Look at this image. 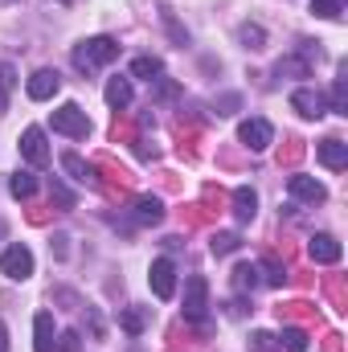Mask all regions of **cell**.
I'll use <instances>...</instances> for the list:
<instances>
[{
	"label": "cell",
	"instance_id": "cell-20",
	"mask_svg": "<svg viewBox=\"0 0 348 352\" xmlns=\"http://www.w3.org/2000/svg\"><path fill=\"white\" fill-rule=\"evenodd\" d=\"M332 111L348 115V66H340V78L332 82Z\"/></svg>",
	"mask_w": 348,
	"mask_h": 352
},
{
	"label": "cell",
	"instance_id": "cell-15",
	"mask_svg": "<svg viewBox=\"0 0 348 352\" xmlns=\"http://www.w3.org/2000/svg\"><path fill=\"white\" fill-rule=\"evenodd\" d=\"M135 221H140V226H160V221H164L160 197H140V201H135Z\"/></svg>",
	"mask_w": 348,
	"mask_h": 352
},
{
	"label": "cell",
	"instance_id": "cell-7",
	"mask_svg": "<svg viewBox=\"0 0 348 352\" xmlns=\"http://www.w3.org/2000/svg\"><path fill=\"white\" fill-rule=\"evenodd\" d=\"M238 140H242L250 152H266L270 140H274V127H270L266 119H246V123L238 127Z\"/></svg>",
	"mask_w": 348,
	"mask_h": 352
},
{
	"label": "cell",
	"instance_id": "cell-12",
	"mask_svg": "<svg viewBox=\"0 0 348 352\" xmlns=\"http://www.w3.org/2000/svg\"><path fill=\"white\" fill-rule=\"evenodd\" d=\"M316 160H320L324 168L340 173V168H348V144L345 140H324V144H316Z\"/></svg>",
	"mask_w": 348,
	"mask_h": 352
},
{
	"label": "cell",
	"instance_id": "cell-5",
	"mask_svg": "<svg viewBox=\"0 0 348 352\" xmlns=\"http://www.w3.org/2000/svg\"><path fill=\"white\" fill-rule=\"evenodd\" d=\"M21 156H25L33 168H45V164H50V144H45V131H41V127H25V135H21Z\"/></svg>",
	"mask_w": 348,
	"mask_h": 352
},
{
	"label": "cell",
	"instance_id": "cell-14",
	"mask_svg": "<svg viewBox=\"0 0 348 352\" xmlns=\"http://www.w3.org/2000/svg\"><path fill=\"white\" fill-rule=\"evenodd\" d=\"M254 213H259V197H254V188H234V217L238 221H254Z\"/></svg>",
	"mask_w": 348,
	"mask_h": 352
},
{
	"label": "cell",
	"instance_id": "cell-8",
	"mask_svg": "<svg viewBox=\"0 0 348 352\" xmlns=\"http://www.w3.org/2000/svg\"><path fill=\"white\" fill-rule=\"evenodd\" d=\"M148 283H152L156 299H173L176 295V266L168 263V258H156V263H152V274H148Z\"/></svg>",
	"mask_w": 348,
	"mask_h": 352
},
{
	"label": "cell",
	"instance_id": "cell-33",
	"mask_svg": "<svg viewBox=\"0 0 348 352\" xmlns=\"http://www.w3.org/2000/svg\"><path fill=\"white\" fill-rule=\"evenodd\" d=\"M62 4H70V0H62Z\"/></svg>",
	"mask_w": 348,
	"mask_h": 352
},
{
	"label": "cell",
	"instance_id": "cell-23",
	"mask_svg": "<svg viewBox=\"0 0 348 352\" xmlns=\"http://www.w3.org/2000/svg\"><path fill=\"white\" fill-rule=\"evenodd\" d=\"M238 246H242V238H238V234H213V242H209L213 258H226V254H234Z\"/></svg>",
	"mask_w": 348,
	"mask_h": 352
},
{
	"label": "cell",
	"instance_id": "cell-26",
	"mask_svg": "<svg viewBox=\"0 0 348 352\" xmlns=\"http://www.w3.org/2000/svg\"><path fill=\"white\" fill-rule=\"evenodd\" d=\"M254 283H259V266L242 263V266H238V270H234V287H238V291H250Z\"/></svg>",
	"mask_w": 348,
	"mask_h": 352
},
{
	"label": "cell",
	"instance_id": "cell-29",
	"mask_svg": "<svg viewBox=\"0 0 348 352\" xmlns=\"http://www.w3.org/2000/svg\"><path fill=\"white\" fill-rule=\"evenodd\" d=\"M8 90H12V66L0 70V115L8 111Z\"/></svg>",
	"mask_w": 348,
	"mask_h": 352
},
{
	"label": "cell",
	"instance_id": "cell-18",
	"mask_svg": "<svg viewBox=\"0 0 348 352\" xmlns=\"http://www.w3.org/2000/svg\"><path fill=\"white\" fill-rule=\"evenodd\" d=\"M119 328H123L127 336H140V332L148 328V311H144V307H127V311L119 316Z\"/></svg>",
	"mask_w": 348,
	"mask_h": 352
},
{
	"label": "cell",
	"instance_id": "cell-6",
	"mask_svg": "<svg viewBox=\"0 0 348 352\" xmlns=\"http://www.w3.org/2000/svg\"><path fill=\"white\" fill-rule=\"evenodd\" d=\"M287 192H291L295 201H303V205H324V201H328V188H324L320 180L303 176V173H295L287 180Z\"/></svg>",
	"mask_w": 348,
	"mask_h": 352
},
{
	"label": "cell",
	"instance_id": "cell-9",
	"mask_svg": "<svg viewBox=\"0 0 348 352\" xmlns=\"http://www.w3.org/2000/svg\"><path fill=\"white\" fill-rule=\"evenodd\" d=\"M291 107L303 115V119H320V115H328V102H324V94L312 87H299L291 94Z\"/></svg>",
	"mask_w": 348,
	"mask_h": 352
},
{
	"label": "cell",
	"instance_id": "cell-16",
	"mask_svg": "<svg viewBox=\"0 0 348 352\" xmlns=\"http://www.w3.org/2000/svg\"><path fill=\"white\" fill-rule=\"evenodd\" d=\"M62 168H66V173L74 176L78 184H90V188H98V180H94V168H90L87 160H83V156H74V152H66V156H62Z\"/></svg>",
	"mask_w": 348,
	"mask_h": 352
},
{
	"label": "cell",
	"instance_id": "cell-25",
	"mask_svg": "<svg viewBox=\"0 0 348 352\" xmlns=\"http://www.w3.org/2000/svg\"><path fill=\"white\" fill-rule=\"evenodd\" d=\"M259 270H262V278H266L270 287H283V283H287V266L274 263V258H266V263H262Z\"/></svg>",
	"mask_w": 348,
	"mask_h": 352
},
{
	"label": "cell",
	"instance_id": "cell-2",
	"mask_svg": "<svg viewBox=\"0 0 348 352\" xmlns=\"http://www.w3.org/2000/svg\"><path fill=\"white\" fill-rule=\"evenodd\" d=\"M54 131H62V135H70V140H87L90 135L87 111H83L78 102H62V107L54 111Z\"/></svg>",
	"mask_w": 348,
	"mask_h": 352
},
{
	"label": "cell",
	"instance_id": "cell-4",
	"mask_svg": "<svg viewBox=\"0 0 348 352\" xmlns=\"http://www.w3.org/2000/svg\"><path fill=\"white\" fill-rule=\"evenodd\" d=\"M0 270H4L12 283H25V278L33 274V254H29V246L12 242V246L4 250V258H0Z\"/></svg>",
	"mask_w": 348,
	"mask_h": 352
},
{
	"label": "cell",
	"instance_id": "cell-17",
	"mask_svg": "<svg viewBox=\"0 0 348 352\" xmlns=\"http://www.w3.org/2000/svg\"><path fill=\"white\" fill-rule=\"evenodd\" d=\"M8 192H12L17 201H29V197L37 192V176L33 173H12L8 176Z\"/></svg>",
	"mask_w": 348,
	"mask_h": 352
},
{
	"label": "cell",
	"instance_id": "cell-1",
	"mask_svg": "<svg viewBox=\"0 0 348 352\" xmlns=\"http://www.w3.org/2000/svg\"><path fill=\"white\" fill-rule=\"evenodd\" d=\"M115 58H119V41H111V37H90L83 45H74V66L83 74H94V70L111 66Z\"/></svg>",
	"mask_w": 348,
	"mask_h": 352
},
{
	"label": "cell",
	"instance_id": "cell-11",
	"mask_svg": "<svg viewBox=\"0 0 348 352\" xmlns=\"http://www.w3.org/2000/svg\"><path fill=\"white\" fill-rule=\"evenodd\" d=\"M25 90H29L33 102H45V98H54V94L62 90V78H58V70H37V74L25 82Z\"/></svg>",
	"mask_w": 348,
	"mask_h": 352
},
{
	"label": "cell",
	"instance_id": "cell-32",
	"mask_svg": "<svg viewBox=\"0 0 348 352\" xmlns=\"http://www.w3.org/2000/svg\"><path fill=\"white\" fill-rule=\"evenodd\" d=\"M0 352H8V328L0 324Z\"/></svg>",
	"mask_w": 348,
	"mask_h": 352
},
{
	"label": "cell",
	"instance_id": "cell-24",
	"mask_svg": "<svg viewBox=\"0 0 348 352\" xmlns=\"http://www.w3.org/2000/svg\"><path fill=\"white\" fill-rule=\"evenodd\" d=\"M238 41H242L246 50H262V45H266V29H262V25H242V29H238Z\"/></svg>",
	"mask_w": 348,
	"mask_h": 352
},
{
	"label": "cell",
	"instance_id": "cell-31",
	"mask_svg": "<svg viewBox=\"0 0 348 352\" xmlns=\"http://www.w3.org/2000/svg\"><path fill=\"white\" fill-rule=\"evenodd\" d=\"M250 344L262 349V352H270V349H279V336H270V332H254V336H250Z\"/></svg>",
	"mask_w": 348,
	"mask_h": 352
},
{
	"label": "cell",
	"instance_id": "cell-27",
	"mask_svg": "<svg viewBox=\"0 0 348 352\" xmlns=\"http://www.w3.org/2000/svg\"><path fill=\"white\" fill-rule=\"evenodd\" d=\"M50 197H54V205H58V209H74V192H70L62 180H54V184H50Z\"/></svg>",
	"mask_w": 348,
	"mask_h": 352
},
{
	"label": "cell",
	"instance_id": "cell-21",
	"mask_svg": "<svg viewBox=\"0 0 348 352\" xmlns=\"http://www.w3.org/2000/svg\"><path fill=\"white\" fill-rule=\"evenodd\" d=\"M279 349H287V352H307L312 344H307V332H303V328H283V336H279Z\"/></svg>",
	"mask_w": 348,
	"mask_h": 352
},
{
	"label": "cell",
	"instance_id": "cell-19",
	"mask_svg": "<svg viewBox=\"0 0 348 352\" xmlns=\"http://www.w3.org/2000/svg\"><path fill=\"white\" fill-rule=\"evenodd\" d=\"M107 102H111L115 111H123V107L131 102V82H127V78H111V82H107Z\"/></svg>",
	"mask_w": 348,
	"mask_h": 352
},
{
	"label": "cell",
	"instance_id": "cell-22",
	"mask_svg": "<svg viewBox=\"0 0 348 352\" xmlns=\"http://www.w3.org/2000/svg\"><path fill=\"white\" fill-rule=\"evenodd\" d=\"M160 70H164L160 58H135V62H131V74H135V78H148V82H156Z\"/></svg>",
	"mask_w": 348,
	"mask_h": 352
},
{
	"label": "cell",
	"instance_id": "cell-10",
	"mask_svg": "<svg viewBox=\"0 0 348 352\" xmlns=\"http://www.w3.org/2000/svg\"><path fill=\"white\" fill-rule=\"evenodd\" d=\"M307 254H312V263H320V266H332V263H340V242L332 238V234H316L312 242H307Z\"/></svg>",
	"mask_w": 348,
	"mask_h": 352
},
{
	"label": "cell",
	"instance_id": "cell-13",
	"mask_svg": "<svg viewBox=\"0 0 348 352\" xmlns=\"http://www.w3.org/2000/svg\"><path fill=\"white\" fill-rule=\"evenodd\" d=\"M33 352H54V316L37 311L33 320Z\"/></svg>",
	"mask_w": 348,
	"mask_h": 352
},
{
	"label": "cell",
	"instance_id": "cell-3",
	"mask_svg": "<svg viewBox=\"0 0 348 352\" xmlns=\"http://www.w3.org/2000/svg\"><path fill=\"white\" fill-rule=\"evenodd\" d=\"M209 283L201 278V274H193L188 283H184V320L188 324H205V316H209Z\"/></svg>",
	"mask_w": 348,
	"mask_h": 352
},
{
	"label": "cell",
	"instance_id": "cell-30",
	"mask_svg": "<svg viewBox=\"0 0 348 352\" xmlns=\"http://www.w3.org/2000/svg\"><path fill=\"white\" fill-rule=\"evenodd\" d=\"M83 344H78V332H62L58 336V344H54V352H78Z\"/></svg>",
	"mask_w": 348,
	"mask_h": 352
},
{
	"label": "cell",
	"instance_id": "cell-28",
	"mask_svg": "<svg viewBox=\"0 0 348 352\" xmlns=\"http://www.w3.org/2000/svg\"><path fill=\"white\" fill-rule=\"evenodd\" d=\"M340 4L345 0H312V12L324 16V21H332V16H340Z\"/></svg>",
	"mask_w": 348,
	"mask_h": 352
}]
</instances>
